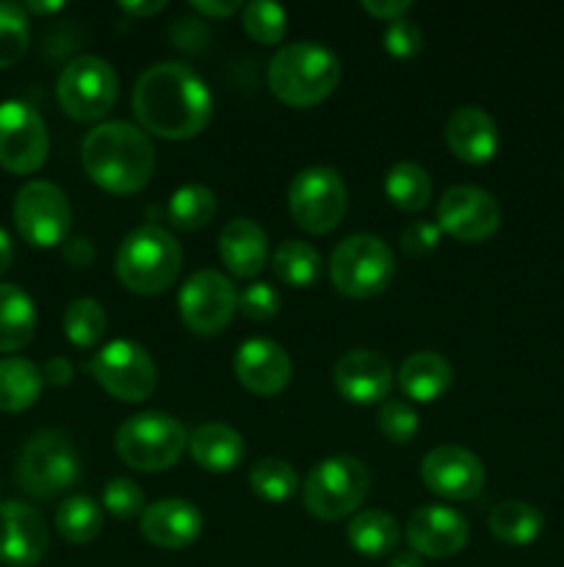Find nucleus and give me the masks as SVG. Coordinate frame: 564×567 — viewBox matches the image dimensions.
<instances>
[{
	"instance_id": "f257e3e1",
	"label": "nucleus",
	"mask_w": 564,
	"mask_h": 567,
	"mask_svg": "<svg viewBox=\"0 0 564 567\" xmlns=\"http://www.w3.org/2000/svg\"><path fill=\"white\" fill-rule=\"evenodd\" d=\"M133 114L144 133L186 142L210 125L213 97L208 83L191 66L160 61L138 75L133 86Z\"/></svg>"
},
{
	"instance_id": "f03ea898",
	"label": "nucleus",
	"mask_w": 564,
	"mask_h": 567,
	"mask_svg": "<svg viewBox=\"0 0 564 567\" xmlns=\"http://www.w3.org/2000/svg\"><path fill=\"white\" fill-rule=\"evenodd\" d=\"M83 172L111 194H136L153 181L155 147L147 133L125 120L100 122L81 147Z\"/></svg>"
},
{
	"instance_id": "7ed1b4c3",
	"label": "nucleus",
	"mask_w": 564,
	"mask_h": 567,
	"mask_svg": "<svg viewBox=\"0 0 564 567\" xmlns=\"http://www.w3.org/2000/svg\"><path fill=\"white\" fill-rule=\"evenodd\" d=\"M343 75L341 59L321 42L282 44L269 61V89L293 109H310L330 97Z\"/></svg>"
},
{
	"instance_id": "20e7f679",
	"label": "nucleus",
	"mask_w": 564,
	"mask_h": 567,
	"mask_svg": "<svg viewBox=\"0 0 564 567\" xmlns=\"http://www.w3.org/2000/svg\"><path fill=\"white\" fill-rule=\"evenodd\" d=\"M182 249L160 225H138L122 238L116 252V277L133 293H164L177 280Z\"/></svg>"
},
{
	"instance_id": "39448f33",
	"label": "nucleus",
	"mask_w": 564,
	"mask_h": 567,
	"mask_svg": "<svg viewBox=\"0 0 564 567\" xmlns=\"http://www.w3.org/2000/svg\"><path fill=\"white\" fill-rule=\"evenodd\" d=\"M188 449V432L175 415L147 410L136 413L116 430V454L122 463L144 474H160L180 463Z\"/></svg>"
},
{
	"instance_id": "423d86ee",
	"label": "nucleus",
	"mask_w": 564,
	"mask_h": 567,
	"mask_svg": "<svg viewBox=\"0 0 564 567\" xmlns=\"http://www.w3.org/2000/svg\"><path fill=\"white\" fill-rule=\"evenodd\" d=\"M370 491V471L352 454H335L310 468L304 476L302 502L313 518L341 520L359 509Z\"/></svg>"
},
{
	"instance_id": "0eeeda50",
	"label": "nucleus",
	"mask_w": 564,
	"mask_h": 567,
	"mask_svg": "<svg viewBox=\"0 0 564 567\" xmlns=\"http://www.w3.org/2000/svg\"><path fill=\"white\" fill-rule=\"evenodd\" d=\"M17 485L33 498H55L77 485L81 457L72 437L61 430L31 435L17 457Z\"/></svg>"
},
{
	"instance_id": "6e6552de",
	"label": "nucleus",
	"mask_w": 564,
	"mask_h": 567,
	"mask_svg": "<svg viewBox=\"0 0 564 567\" xmlns=\"http://www.w3.org/2000/svg\"><path fill=\"white\" fill-rule=\"evenodd\" d=\"M396 277V258L385 238L357 233L332 249L330 280L343 297L368 299L390 288Z\"/></svg>"
},
{
	"instance_id": "1a4fd4ad",
	"label": "nucleus",
	"mask_w": 564,
	"mask_h": 567,
	"mask_svg": "<svg viewBox=\"0 0 564 567\" xmlns=\"http://www.w3.org/2000/svg\"><path fill=\"white\" fill-rule=\"evenodd\" d=\"M288 208L293 221L310 236L335 230L348 210V188L332 166H307L288 188Z\"/></svg>"
},
{
	"instance_id": "9d476101",
	"label": "nucleus",
	"mask_w": 564,
	"mask_h": 567,
	"mask_svg": "<svg viewBox=\"0 0 564 567\" xmlns=\"http://www.w3.org/2000/svg\"><path fill=\"white\" fill-rule=\"evenodd\" d=\"M55 94L66 116L75 122H97L114 109L119 97V78L114 66L100 55H75L61 70Z\"/></svg>"
},
{
	"instance_id": "9b49d317",
	"label": "nucleus",
	"mask_w": 564,
	"mask_h": 567,
	"mask_svg": "<svg viewBox=\"0 0 564 567\" xmlns=\"http://www.w3.org/2000/svg\"><path fill=\"white\" fill-rule=\"evenodd\" d=\"M88 374L119 402H144L158 385L155 360L136 341H111L88 360Z\"/></svg>"
},
{
	"instance_id": "f8f14e48",
	"label": "nucleus",
	"mask_w": 564,
	"mask_h": 567,
	"mask_svg": "<svg viewBox=\"0 0 564 567\" xmlns=\"http://www.w3.org/2000/svg\"><path fill=\"white\" fill-rule=\"evenodd\" d=\"M14 225L31 247H61L70 238L72 208L66 194L50 181H28L14 197Z\"/></svg>"
},
{
	"instance_id": "ddd939ff",
	"label": "nucleus",
	"mask_w": 564,
	"mask_h": 567,
	"mask_svg": "<svg viewBox=\"0 0 564 567\" xmlns=\"http://www.w3.org/2000/svg\"><path fill=\"white\" fill-rule=\"evenodd\" d=\"M182 324L197 336H219L238 310V291L227 275L216 269L194 271L177 297Z\"/></svg>"
},
{
	"instance_id": "4468645a",
	"label": "nucleus",
	"mask_w": 564,
	"mask_h": 567,
	"mask_svg": "<svg viewBox=\"0 0 564 567\" xmlns=\"http://www.w3.org/2000/svg\"><path fill=\"white\" fill-rule=\"evenodd\" d=\"M50 136L42 114L22 100L0 103V166L14 175H33L48 161Z\"/></svg>"
},
{
	"instance_id": "2eb2a0df",
	"label": "nucleus",
	"mask_w": 564,
	"mask_h": 567,
	"mask_svg": "<svg viewBox=\"0 0 564 567\" xmlns=\"http://www.w3.org/2000/svg\"><path fill=\"white\" fill-rule=\"evenodd\" d=\"M501 219V203L481 186H451L437 199L435 225L457 241H484L495 236Z\"/></svg>"
},
{
	"instance_id": "dca6fc26",
	"label": "nucleus",
	"mask_w": 564,
	"mask_h": 567,
	"mask_svg": "<svg viewBox=\"0 0 564 567\" xmlns=\"http://www.w3.org/2000/svg\"><path fill=\"white\" fill-rule=\"evenodd\" d=\"M420 480L435 496L448 502H470L484 491V463L470 449L446 443L431 449L420 463Z\"/></svg>"
},
{
	"instance_id": "f3484780",
	"label": "nucleus",
	"mask_w": 564,
	"mask_h": 567,
	"mask_svg": "<svg viewBox=\"0 0 564 567\" xmlns=\"http://www.w3.org/2000/svg\"><path fill=\"white\" fill-rule=\"evenodd\" d=\"M404 537L418 557L448 559L468 546L470 526L464 515L448 504H424L409 515Z\"/></svg>"
},
{
	"instance_id": "a211bd4d",
	"label": "nucleus",
	"mask_w": 564,
	"mask_h": 567,
	"mask_svg": "<svg viewBox=\"0 0 564 567\" xmlns=\"http://www.w3.org/2000/svg\"><path fill=\"white\" fill-rule=\"evenodd\" d=\"M50 532L42 513L25 502L0 504V563L33 567L48 554Z\"/></svg>"
},
{
	"instance_id": "6ab92c4d",
	"label": "nucleus",
	"mask_w": 564,
	"mask_h": 567,
	"mask_svg": "<svg viewBox=\"0 0 564 567\" xmlns=\"http://www.w3.org/2000/svg\"><path fill=\"white\" fill-rule=\"evenodd\" d=\"M337 393L354 404L385 402L393 388V365L374 349H348L332 369Z\"/></svg>"
},
{
	"instance_id": "aec40b11",
	"label": "nucleus",
	"mask_w": 564,
	"mask_h": 567,
	"mask_svg": "<svg viewBox=\"0 0 564 567\" xmlns=\"http://www.w3.org/2000/svg\"><path fill=\"white\" fill-rule=\"evenodd\" d=\"M238 382L254 396H276L291 382L293 365L285 349L269 338H249L236 349L232 360Z\"/></svg>"
},
{
	"instance_id": "412c9836",
	"label": "nucleus",
	"mask_w": 564,
	"mask_h": 567,
	"mask_svg": "<svg viewBox=\"0 0 564 567\" xmlns=\"http://www.w3.org/2000/svg\"><path fill=\"white\" fill-rule=\"evenodd\" d=\"M446 144L459 161L479 166L495 158L498 147H501V133H498L495 120L484 109L459 105L446 122Z\"/></svg>"
},
{
	"instance_id": "4be33fe9",
	"label": "nucleus",
	"mask_w": 564,
	"mask_h": 567,
	"mask_svg": "<svg viewBox=\"0 0 564 567\" xmlns=\"http://www.w3.org/2000/svg\"><path fill=\"white\" fill-rule=\"evenodd\" d=\"M199 532H202V515L182 498H160L142 513V535L155 548L180 551L197 540Z\"/></svg>"
},
{
	"instance_id": "5701e85b",
	"label": "nucleus",
	"mask_w": 564,
	"mask_h": 567,
	"mask_svg": "<svg viewBox=\"0 0 564 567\" xmlns=\"http://www.w3.org/2000/svg\"><path fill=\"white\" fill-rule=\"evenodd\" d=\"M219 258L227 271L236 277H258L269 258V238L265 230L249 216L230 219L219 233Z\"/></svg>"
},
{
	"instance_id": "b1692460",
	"label": "nucleus",
	"mask_w": 564,
	"mask_h": 567,
	"mask_svg": "<svg viewBox=\"0 0 564 567\" xmlns=\"http://www.w3.org/2000/svg\"><path fill=\"white\" fill-rule=\"evenodd\" d=\"M188 452L199 468L210 474H227L243 460V437L230 424L208 421L188 435Z\"/></svg>"
},
{
	"instance_id": "393cba45",
	"label": "nucleus",
	"mask_w": 564,
	"mask_h": 567,
	"mask_svg": "<svg viewBox=\"0 0 564 567\" xmlns=\"http://www.w3.org/2000/svg\"><path fill=\"white\" fill-rule=\"evenodd\" d=\"M396 380L409 399H415L418 404H429L451 388L453 369L440 352H412L398 365Z\"/></svg>"
},
{
	"instance_id": "a878e982",
	"label": "nucleus",
	"mask_w": 564,
	"mask_h": 567,
	"mask_svg": "<svg viewBox=\"0 0 564 567\" xmlns=\"http://www.w3.org/2000/svg\"><path fill=\"white\" fill-rule=\"evenodd\" d=\"M346 540L359 557L379 559L393 554V548L401 540V529H398V520L385 509H359L348 520Z\"/></svg>"
},
{
	"instance_id": "bb28decb",
	"label": "nucleus",
	"mask_w": 564,
	"mask_h": 567,
	"mask_svg": "<svg viewBox=\"0 0 564 567\" xmlns=\"http://www.w3.org/2000/svg\"><path fill=\"white\" fill-rule=\"evenodd\" d=\"M36 332L33 299L14 282H0V352H20Z\"/></svg>"
},
{
	"instance_id": "cd10ccee",
	"label": "nucleus",
	"mask_w": 564,
	"mask_h": 567,
	"mask_svg": "<svg viewBox=\"0 0 564 567\" xmlns=\"http://www.w3.org/2000/svg\"><path fill=\"white\" fill-rule=\"evenodd\" d=\"M44 377L36 363L25 358L0 360V410L3 413H22L33 408L42 396Z\"/></svg>"
},
{
	"instance_id": "c85d7f7f",
	"label": "nucleus",
	"mask_w": 564,
	"mask_h": 567,
	"mask_svg": "<svg viewBox=\"0 0 564 567\" xmlns=\"http://www.w3.org/2000/svg\"><path fill=\"white\" fill-rule=\"evenodd\" d=\"M487 524H490L495 540L506 543V546H529V543H534L542 535L545 518H542V513L534 504L509 498V502L492 507Z\"/></svg>"
},
{
	"instance_id": "c756f323",
	"label": "nucleus",
	"mask_w": 564,
	"mask_h": 567,
	"mask_svg": "<svg viewBox=\"0 0 564 567\" xmlns=\"http://www.w3.org/2000/svg\"><path fill=\"white\" fill-rule=\"evenodd\" d=\"M271 266H274L276 280L285 282L288 288H310L324 275V260H321L318 249L299 238L282 241L271 255Z\"/></svg>"
},
{
	"instance_id": "7c9ffc66",
	"label": "nucleus",
	"mask_w": 564,
	"mask_h": 567,
	"mask_svg": "<svg viewBox=\"0 0 564 567\" xmlns=\"http://www.w3.org/2000/svg\"><path fill=\"white\" fill-rule=\"evenodd\" d=\"M385 194L398 210H424L431 203V177L415 161H398L385 175Z\"/></svg>"
},
{
	"instance_id": "2f4dec72",
	"label": "nucleus",
	"mask_w": 564,
	"mask_h": 567,
	"mask_svg": "<svg viewBox=\"0 0 564 567\" xmlns=\"http://www.w3.org/2000/svg\"><path fill=\"white\" fill-rule=\"evenodd\" d=\"M55 532L66 543H92L103 532V509L88 496H70L55 509Z\"/></svg>"
},
{
	"instance_id": "473e14b6",
	"label": "nucleus",
	"mask_w": 564,
	"mask_h": 567,
	"mask_svg": "<svg viewBox=\"0 0 564 567\" xmlns=\"http://www.w3.org/2000/svg\"><path fill=\"white\" fill-rule=\"evenodd\" d=\"M216 194L202 183H186L169 197V221L177 230H199L216 216Z\"/></svg>"
},
{
	"instance_id": "72a5a7b5",
	"label": "nucleus",
	"mask_w": 564,
	"mask_h": 567,
	"mask_svg": "<svg viewBox=\"0 0 564 567\" xmlns=\"http://www.w3.org/2000/svg\"><path fill=\"white\" fill-rule=\"evenodd\" d=\"M108 316L105 308L92 297H81L66 305L64 310V336L72 347L92 349L103 341Z\"/></svg>"
},
{
	"instance_id": "f704fd0d",
	"label": "nucleus",
	"mask_w": 564,
	"mask_h": 567,
	"mask_svg": "<svg viewBox=\"0 0 564 567\" xmlns=\"http://www.w3.org/2000/svg\"><path fill=\"white\" fill-rule=\"evenodd\" d=\"M249 485H252L254 496L265 498V502H288L291 496H296L299 474L285 460L265 457L252 465V471H249Z\"/></svg>"
},
{
	"instance_id": "c9c22d12",
	"label": "nucleus",
	"mask_w": 564,
	"mask_h": 567,
	"mask_svg": "<svg viewBox=\"0 0 564 567\" xmlns=\"http://www.w3.org/2000/svg\"><path fill=\"white\" fill-rule=\"evenodd\" d=\"M31 42V22L25 6L0 0V70L14 66Z\"/></svg>"
},
{
	"instance_id": "e433bc0d",
	"label": "nucleus",
	"mask_w": 564,
	"mask_h": 567,
	"mask_svg": "<svg viewBox=\"0 0 564 567\" xmlns=\"http://www.w3.org/2000/svg\"><path fill=\"white\" fill-rule=\"evenodd\" d=\"M243 31L260 44H276L282 42L288 28V11L280 3L271 0H252L241 9Z\"/></svg>"
},
{
	"instance_id": "4c0bfd02",
	"label": "nucleus",
	"mask_w": 564,
	"mask_h": 567,
	"mask_svg": "<svg viewBox=\"0 0 564 567\" xmlns=\"http://www.w3.org/2000/svg\"><path fill=\"white\" fill-rule=\"evenodd\" d=\"M376 424H379V432L396 446H407L420 430V419L415 413L412 404L401 402V399H387L382 402L379 413H376Z\"/></svg>"
},
{
	"instance_id": "58836bf2",
	"label": "nucleus",
	"mask_w": 564,
	"mask_h": 567,
	"mask_svg": "<svg viewBox=\"0 0 564 567\" xmlns=\"http://www.w3.org/2000/svg\"><path fill=\"white\" fill-rule=\"evenodd\" d=\"M103 509L119 520H130L144 513V491L133 480L116 476L103 487Z\"/></svg>"
},
{
	"instance_id": "ea45409f",
	"label": "nucleus",
	"mask_w": 564,
	"mask_h": 567,
	"mask_svg": "<svg viewBox=\"0 0 564 567\" xmlns=\"http://www.w3.org/2000/svg\"><path fill=\"white\" fill-rule=\"evenodd\" d=\"M282 299L271 282H249L241 293H238V310L252 321H269L280 313Z\"/></svg>"
},
{
	"instance_id": "a19ab883",
	"label": "nucleus",
	"mask_w": 564,
	"mask_h": 567,
	"mask_svg": "<svg viewBox=\"0 0 564 567\" xmlns=\"http://www.w3.org/2000/svg\"><path fill=\"white\" fill-rule=\"evenodd\" d=\"M420 48H424V31H420L418 22H412L409 17L387 22L385 50L393 59H412L420 53Z\"/></svg>"
},
{
	"instance_id": "79ce46f5",
	"label": "nucleus",
	"mask_w": 564,
	"mask_h": 567,
	"mask_svg": "<svg viewBox=\"0 0 564 567\" xmlns=\"http://www.w3.org/2000/svg\"><path fill=\"white\" fill-rule=\"evenodd\" d=\"M440 238L442 230L435 221L418 219L401 230V249L409 258H424V255L435 252V249L440 247Z\"/></svg>"
},
{
	"instance_id": "37998d69",
	"label": "nucleus",
	"mask_w": 564,
	"mask_h": 567,
	"mask_svg": "<svg viewBox=\"0 0 564 567\" xmlns=\"http://www.w3.org/2000/svg\"><path fill=\"white\" fill-rule=\"evenodd\" d=\"M61 255H64L66 264L75 266V269H88V266L94 264V258H97V249H94L92 238L72 236L61 244Z\"/></svg>"
},
{
	"instance_id": "c03bdc74",
	"label": "nucleus",
	"mask_w": 564,
	"mask_h": 567,
	"mask_svg": "<svg viewBox=\"0 0 564 567\" xmlns=\"http://www.w3.org/2000/svg\"><path fill=\"white\" fill-rule=\"evenodd\" d=\"M409 9H412L409 0H363V11L385 22L401 20V17H407Z\"/></svg>"
},
{
	"instance_id": "a18cd8bd",
	"label": "nucleus",
	"mask_w": 564,
	"mask_h": 567,
	"mask_svg": "<svg viewBox=\"0 0 564 567\" xmlns=\"http://www.w3.org/2000/svg\"><path fill=\"white\" fill-rule=\"evenodd\" d=\"M42 377L44 382H50V385L61 388V385H70L72 377H75V369H72V363L66 358H50L48 363H44L42 369Z\"/></svg>"
},
{
	"instance_id": "49530a36",
	"label": "nucleus",
	"mask_w": 564,
	"mask_h": 567,
	"mask_svg": "<svg viewBox=\"0 0 564 567\" xmlns=\"http://www.w3.org/2000/svg\"><path fill=\"white\" fill-rule=\"evenodd\" d=\"M194 11H202L208 17H232L236 11H241L243 6L238 0H191Z\"/></svg>"
},
{
	"instance_id": "de8ad7c7",
	"label": "nucleus",
	"mask_w": 564,
	"mask_h": 567,
	"mask_svg": "<svg viewBox=\"0 0 564 567\" xmlns=\"http://www.w3.org/2000/svg\"><path fill=\"white\" fill-rule=\"evenodd\" d=\"M164 0H144V3H122V11H125V14H130V17H153V14H158L160 9H164Z\"/></svg>"
},
{
	"instance_id": "09e8293b",
	"label": "nucleus",
	"mask_w": 564,
	"mask_h": 567,
	"mask_svg": "<svg viewBox=\"0 0 564 567\" xmlns=\"http://www.w3.org/2000/svg\"><path fill=\"white\" fill-rule=\"evenodd\" d=\"M11 264H14V244H11L9 233L0 227V275H6L11 269Z\"/></svg>"
},
{
	"instance_id": "8fccbe9b",
	"label": "nucleus",
	"mask_w": 564,
	"mask_h": 567,
	"mask_svg": "<svg viewBox=\"0 0 564 567\" xmlns=\"http://www.w3.org/2000/svg\"><path fill=\"white\" fill-rule=\"evenodd\" d=\"M387 567H424V559H420L415 551H404V554H396V557L387 563Z\"/></svg>"
},
{
	"instance_id": "3c124183",
	"label": "nucleus",
	"mask_w": 564,
	"mask_h": 567,
	"mask_svg": "<svg viewBox=\"0 0 564 567\" xmlns=\"http://www.w3.org/2000/svg\"><path fill=\"white\" fill-rule=\"evenodd\" d=\"M64 9V3L61 0H55V3H39V0H28L25 3V11H33V14H50V11H59Z\"/></svg>"
}]
</instances>
